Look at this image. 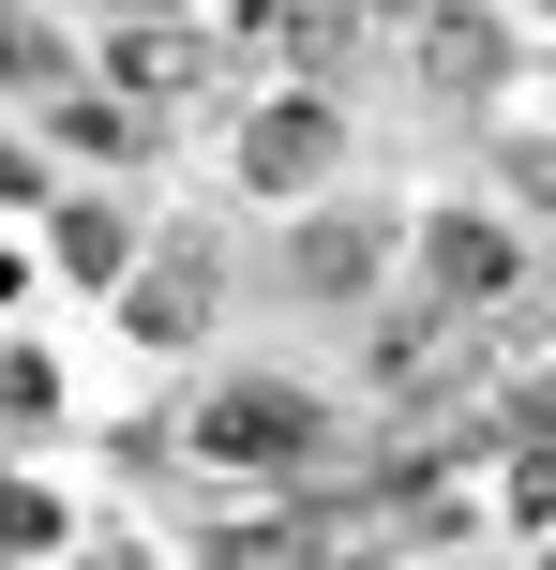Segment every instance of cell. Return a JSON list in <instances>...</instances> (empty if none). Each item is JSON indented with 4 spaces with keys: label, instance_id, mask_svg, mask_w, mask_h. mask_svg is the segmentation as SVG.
Returning a JSON list of instances; mask_svg holds the SVG:
<instances>
[{
    "label": "cell",
    "instance_id": "obj_1",
    "mask_svg": "<svg viewBox=\"0 0 556 570\" xmlns=\"http://www.w3.org/2000/svg\"><path fill=\"white\" fill-rule=\"evenodd\" d=\"M196 451L226 465V481H301V465L331 451V405L301 391V375H226V391L196 405Z\"/></svg>",
    "mask_w": 556,
    "mask_h": 570
},
{
    "label": "cell",
    "instance_id": "obj_2",
    "mask_svg": "<svg viewBox=\"0 0 556 570\" xmlns=\"http://www.w3.org/2000/svg\"><path fill=\"white\" fill-rule=\"evenodd\" d=\"M331 166H347V106H331V90H301V76H286L256 120H241V196H286V210H301Z\"/></svg>",
    "mask_w": 556,
    "mask_h": 570
},
{
    "label": "cell",
    "instance_id": "obj_3",
    "mask_svg": "<svg viewBox=\"0 0 556 570\" xmlns=\"http://www.w3.org/2000/svg\"><path fill=\"white\" fill-rule=\"evenodd\" d=\"M120 331L136 345H196L211 331V301H226V256H211V240H181V256H120Z\"/></svg>",
    "mask_w": 556,
    "mask_h": 570
},
{
    "label": "cell",
    "instance_id": "obj_4",
    "mask_svg": "<svg viewBox=\"0 0 556 570\" xmlns=\"http://www.w3.org/2000/svg\"><path fill=\"white\" fill-rule=\"evenodd\" d=\"M407 256H421V315H497L511 301V240L481 226V210H437Z\"/></svg>",
    "mask_w": 556,
    "mask_h": 570
},
{
    "label": "cell",
    "instance_id": "obj_5",
    "mask_svg": "<svg viewBox=\"0 0 556 570\" xmlns=\"http://www.w3.org/2000/svg\"><path fill=\"white\" fill-rule=\"evenodd\" d=\"M377 271H391V226H377V210H316V226L286 240V285H301V301H316V315L377 301Z\"/></svg>",
    "mask_w": 556,
    "mask_h": 570
},
{
    "label": "cell",
    "instance_id": "obj_6",
    "mask_svg": "<svg viewBox=\"0 0 556 570\" xmlns=\"http://www.w3.org/2000/svg\"><path fill=\"white\" fill-rule=\"evenodd\" d=\"M407 16H421V76L437 90H497L511 76V30L481 16V0H407Z\"/></svg>",
    "mask_w": 556,
    "mask_h": 570
},
{
    "label": "cell",
    "instance_id": "obj_7",
    "mask_svg": "<svg viewBox=\"0 0 556 570\" xmlns=\"http://www.w3.org/2000/svg\"><path fill=\"white\" fill-rule=\"evenodd\" d=\"M46 256L76 271V285H120V256H136V226H120V210H90V196H46Z\"/></svg>",
    "mask_w": 556,
    "mask_h": 570
},
{
    "label": "cell",
    "instance_id": "obj_8",
    "mask_svg": "<svg viewBox=\"0 0 556 570\" xmlns=\"http://www.w3.org/2000/svg\"><path fill=\"white\" fill-rule=\"evenodd\" d=\"M90 16H181V0H90Z\"/></svg>",
    "mask_w": 556,
    "mask_h": 570
},
{
    "label": "cell",
    "instance_id": "obj_9",
    "mask_svg": "<svg viewBox=\"0 0 556 570\" xmlns=\"http://www.w3.org/2000/svg\"><path fill=\"white\" fill-rule=\"evenodd\" d=\"M542 570H556V556H542Z\"/></svg>",
    "mask_w": 556,
    "mask_h": 570
}]
</instances>
